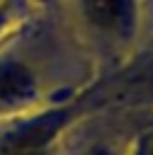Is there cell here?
Returning a JSON list of instances; mask_svg holds the SVG:
<instances>
[{
    "mask_svg": "<svg viewBox=\"0 0 153 155\" xmlns=\"http://www.w3.org/2000/svg\"><path fill=\"white\" fill-rule=\"evenodd\" d=\"M63 121H66L63 111H51L15 126L2 136L0 155H44V148L53 140Z\"/></svg>",
    "mask_w": 153,
    "mask_h": 155,
    "instance_id": "1",
    "label": "cell"
},
{
    "mask_svg": "<svg viewBox=\"0 0 153 155\" xmlns=\"http://www.w3.org/2000/svg\"><path fill=\"white\" fill-rule=\"evenodd\" d=\"M34 94H36V85L27 68L17 63L0 68V111H15L29 104Z\"/></svg>",
    "mask_w": 153,
    "mask_h": 155,
    "instance_id": "2",
    "label": "cell"
},
{
    "mask_svg": "<svg viewBox=\"0 0 153 155\" xmlns=\"http://www.w3.org/2000/svg\"><path fill=\"white\" fill-rule=\"evenodd\" d=\"M83 10L104 31H124L131 22V0H83Z\"/></svg>",
    "mask_w": 153,
    "mask_h": 155,
    "instance_id": "3",
    "label": "cell"
},
{
    "mask_svg": "<svg viewBox=\"0 0 153 155\" xmlns=\"http://www.w3.org/2000/svg\"><path fill=\"white\" fill-rule=\"evenodd\" d=\"M90 155H112V150H109V148H95Z\"/></svg>",
    "mask_w": 153,
    "mask_h": 155,
    "instance_id": "4",
    "label": "cell"
}]
</instances>
